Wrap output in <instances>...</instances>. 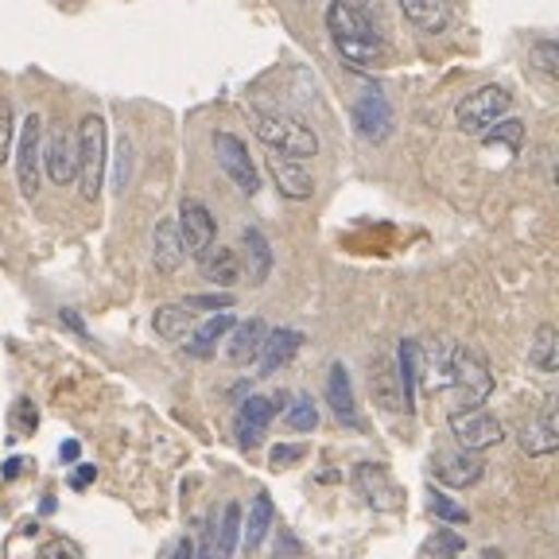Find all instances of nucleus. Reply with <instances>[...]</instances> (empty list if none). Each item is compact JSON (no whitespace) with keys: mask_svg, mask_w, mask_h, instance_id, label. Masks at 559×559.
Listing matches in <instances>:
<instances>
[{"mask_svg":"<svg viewBox=\"0 0 559 559\" xmlns=\"http://www.w3.org/2000/svg\"><path fill=\"white\" fill-rule=\"evenodd\" d=\"M326 401H331L334 419H342L346 428H358V401H354V389H349V373L342 361L331 366V377H326Z\"/></svg>","mask_w":559,"mask_h":559,"instance_id":"aec40b11","label":"nucleus"},{"mask_svg":"<svg viewBox=\"0 0 559 559\" xmlns=\"http://www.w3.org/2000/svg\"><path fill=\"white\" fill-rule=\"evenodd\" d=\"M105 156H109V136H105V121L97 114H86L79 124V191L86 202L102 194L105 183Z\"/></svg>","mask_w":559,"mask_h":559,"instance_id":"7ed1b4c3","label":"nucleus"},{"mask_svg":"<svg viewBox=\"0 0 559 559\" xmlns=\"http://www.w3.org/2000/svg\"><path fill=\"white\" fill-rule=\"evenodd\" d=\"M509 105H513V94H509L506 86H481L474 90V94H466L463 102H459V109H454V121H459V129L471 132V136H486L493 124L506 121Z\"/></svg>","mask_w":559,"mask_h":559,"instance_id":"20e7f679","label":"nucleus"},{"mask_svg":"<svg viewBox=\"0 0 559 559\" xmlns=\"http://www.w3.org/2000/svg\"><path fill=\"white\" fill-rule=\"evenodd\" d=\"M326 32L342 62H349L354 70H373L384 62V39L361 0H331Z\"/></svg>","mask_w":559,"mask_h":559,"instance_id":"f257e3e1","label":"nucleus"},{"mask_svg":"<svg viewBox=\"0 0 559 559\" xmlns=\"http://www.w3.org/2000/svg\"><path fill=\"white\" fill-rule=\"evenodd\" d=\"M179 229H183V245L191 257H206L210 249H214V237H218V226H214V214H210L202 202L187 199L183 206H179Z\"/></svg>","mask_w":559,"mask_h":559,"instance_id":"ddd939ff","label":"nucleus"},{"mask_svg":"<svg viewBox=\"0 0 559 559\" xmlns=\"http://www.w3.org/2000/svg\"><path fill=\"white\" fill-rule=\"evenodd\" d=\"M152 326H156L159 338L167 342H179L187 338V334H194V311L183 304H167L156 311V319H152Z\"/></svg>","mask_w":559,"mask_h":559,"instance_id":"5701e85b","label":"nucleus"},{"mask_svg":"<svg viewBox=\"0 0 559 559\" xmlns=\"http://www.w3.org/2000/svg\"><path fill=\"white\" fill-rule=\"evenodd\" d=\"M533 366L540 369V373H559V331L556 326H540L533 338Z\"/></svg>","mask_w":559,"mask_h":559,"instance_id":"bb28decb","label":"nucleus"},{"mask_svg":"<svg viewBox=\"0 0 559 559\" xmlns=\"http://www.w3.org/2000/svg\"><path fill=\"white\" fill-rule=\"evenodd\" d=\"M214 156H218L222 171L234 179V187L241 194H257V191H261V175H257L253 156H249V148H245L234 132H214Z\"/></svg>","mask_w":559,"mask_h":559,"instance_id":"0eeeda50","label":"nucleus"},{"mask_svg":"<svg viewBox=\"0 0 559 559\" xmlns=\"http://www.w3.org/2000/svg\"><path fill=\"white\" fill-rule=\"evenodd\" d=\"M234 314L229 311H222V314H214V319H206V323L199 326V331L187 338V354H194V358H210L214 354V346H218L226 334H234Z\"/></svg>","mask_w":559,"mask_h":559,"instance_id":"4be33fe9","label":"nucleus"},{"mask_svg":"<svg viewBox=\"0 0 559 559\" xmlns=\"http://www.w3.org/2000/svg\"><path fill=\"white\" fill-rule=\"evenodd\" d=\"M528 59H533V67L540 70V74L559 79V39H540V44H533Z\"/></svg>","mask_w":559,"mask_h":559,"instance_id":"c756f323","label":"nucleus"},{"mask_svg":"<svg viewBox=\"0 0 559 559\" xmlns=\"http://www.w3.org/2000/svg\"><path fill=\"white\" fill-rule=\"evenodd\" d=\"M202 276H206L210 284L229 288V284H237V276H241V261H237L234 249H210V253L202 257Z\"/></svg>","mask_w":559,"mask_h":559,"instance_id":"393cba45","label":"nucleus"},{"mask_svg":"<svg viewBox=\"0 0 559 559\" xmlns=\"http://www.w3.org/2000/svg\"><path fill=\"white\" fill-rule=\"evenodd\" d=\"M171 559H194V544L179 540V544H175V551H171Z\"/></svg>","mask_w":559,"mask_h":559,"instance_id":"ea45409f","label":"nucleus"},{"mask_svg":"<svg viewBox=\"0 0 559 559\" xmlns=\"http://www.w3.org/2000/svg\"><path fill=\"white\" fill-rule=\"evenodd\" d=\"M245 269H249V276H253V284H264L272 272V249L269 241H264L261 229H245Z\"/></svg>","mask_w":559,"mask_h":559,"instance_id":"b1692460","label":"nucleus"},{"mask_svg":"<svg viewBox=\"0 0 559 559\" xmlns=\"http://www.w3.org/2000/svg\"><path fill=\"white\" fill-rule=\"evenodd\" d=\"M94 478H97L94 466H79V471H74V478H70V486H74V489H86Z\"/></svg>","mask_w":559,"mask_h":559,"instance_id":"4c0bfd02","label":"nucleus"},{"mask_svg":"<svg viewBox=\"0 0 559 559\" xmlns=\"http://www.w3.org/2000/svg\"><path fill=\"white\" fill-rule=\"evenodd\" d=\"M349 481H354V489H358V498L366 501V506H373L377 513H401L404 509L401 486H396L393 474L384 471V466L358 463L354 471H349Z\"/></svg>","mask_w":559,"mask_h":559,"instance_id":"39448f33","label":"nucleus"},{"mask_svg":"<svg viewBox=\"0 0 559 559\" xmlns=\"http://www.w3.org/2000/svg\"><path fill=\"white\" fill-rule=\"evenodd\" d=\"M463 548H466V544H463V536H459V533H431L428 544H424V551H428V556H436V559H454Z\"/></svg>","mask_w":559,"mask_h":559,"instance_id":"7c9ffc66","label":"nucleus"},{"mask_svg":"<svg viewBox=\"0 0 559 559\" xmlns=\"http://www.w3.org/2000/svg\"><path fill=\"white\" fill-rule=\"evenodd\" d=\"M253 132L261 136V144L269 152H280L288 159H311L319 152V136L307 129L304 121L284 114H257L253 117Z\"/></svg>","mask_w":559,"mask_h":559,"instance_id":"f03ea898","label":"nucleus"},{"mask_svg":"<svg viewBox=\"0 0 559 559\" xmlns=\"http://www.w3.org/2000/svg\"><path fill=\"white\" fill-rule=\"evenodd\" d=\"M183 307H191V311H229L234 307V296H187Z\"/></svg>","mask_w":559,"mask_h":559,"instance_id":"f704fd0d","label":"nucleus"},{"mask_svg":"<svg viewBox=\"0 0 559 559\" xmlns=\"http://www.w3.org/2000/svg\"><path fill=\"white\" fill-rule=\"evenodd\" d=\"M556 187H559V164H556Z\"/></svg>","mask_w":559,"mask_h":559,"instance_id":"79ce46f5","label":"nucleus"},{"mask_svg":"<svg viewBox=\"0 0 559 559\" xmlns=\"http://www.w3.org/2000/svg\"><path fill=\"white\" fill-rule=\"evenodd\" d=\"M486 144H506V148L521 152V144H524V124L521 121H501V124H493V129L486 132Z\"/></svg>","mask_w":559,"mask_h":559,"instance_id":"2f4dec72","label":"nucleus"},{"mask_svg":"<svg viewBox=\"0 0 559 559\" xmlns=\"http://www.w3.org/2000/svg\"><path fill=\"white\" fill-rule=\"evenodd\" d=\"M237 528H241V506H237V501H229L226 513H222V521H218V551H214V559H234Z\"/></svg>","mask_w":559,"mask_h":559,"instance_id":"cd10ccee","label":"nucleus"},{"mask_svg":"<svg viewBox=\"0 0 559 559\" xmlns=\"http://www.w3.org/2000/svg\"><path fill=\"white\" fill-rule=\"evenodd\" d=\"M152 261H156L159 272H179L187 261V245H183V229H179V218H164L152 234Z\"/></svg>","mask_w":559,"mask_h":559,"instance_id":"dca6fc26","label":"nucleus"},{"mask_svg":"<svg viewBox=\"0 0 559 559\" xmlns=\"http://www.w3.org/2000/svg\"><path fill=\"white\" fill-rule=\"evenodd\" d=\"M431 471H436V478L443 481V486L451 489H466L474 486V481L481 478V471H486V463H481V454L478 451H439L436 459H431Z\"/></svg>","mask_w":559,"mask_h":559,"instance_id":"4468645a","label":"nucleus"},{"mask_svg":"<svg viewBox=\"0 0 559 559\" xmlns=\"http://www.w3.org/2000/svg\"><path fill=\"white\" fill-rule=\"evenodd\" d=\"M284 408V393L276 396H249V401L237 408V443L241 447H257L264 436V428L272 424V416Z\"/></svg>","mask_w":559,"mask_h":559,"instance_id":"f8f14e48","label":"nucleus"},{"mask_svg":"<svg viewBox=\"0 0 559 559\" xmlns=\"http://www.w3.org/2000/svg\"><path fill=\"white\" fill-rule=\"evenodd\" d=\"M521 451L540 459V454L559 451V404H544L521 424Z\"/></svg>","mask_w":559,"mask_h":559,"instance_id":"9b49d317","label":"nucleus"},{"mask_svg":"<svg viewBox=\"0 0 559 559\" xmlns=\"http://www.w3.org/2000/svg\"><path fill=\"white\" fill-rule=\"evenodd\" d=\"M299 346H304V334H299V331H288V326H280V331H269V338H264V349H261V358H257V369H261L264 377L276 373V369H284L292 358H296Z\"/></svg>","mask_w":559,"mask_h":559,"instance_id":"f3484780","label":"nucleus"},{"mask_svg":"<svg viewBox=\"0 0 559 559\" xmlns=\"http://www.w3.org/2000/svg\"><path fill=\"white\" fill-rule=\"evenodd\" d=\"M269 171H272V183H276V191L284 194V199L304 202V199H311V194H314L311 171H307L299 159L280 156V152H269Z\"/></svg>","mask_w":559,"mask_h":559,"instance_id":"2eb2a0df","label":"nucleus"},{"mask_svg":"<svg viewBox=\"0 0 559 559\" xmlns=\"http://www.w3.org/2000/svg\"><path fill=\"white\" fill-rule=\"evenodd\" d=\"M428 506H431V513L439 516V521H471V513H466L459 501H451V498H443V489H431L428 493Z\"/></svg>","mask_w":559,"mask_h":559,"instance_id":"473e14b6","label":"nucleus"},{"mask_svg":"<svg viewBox=\"0 0 559 559\" xmlns=\"http://www.w3.org/2000/svg\"><path fill=\"white\" fill-rule=\"evenodd\" d=\"M269 528H272V498L269 493H257L253 509H249V516H245V551L261 548Z\"/></svg>","mask_w":559,"mask_h":559,"instance_id":"a878e982","label":"nucleus"},{"mask_svg":"<svg viewBox=\"0 0 559 559\" xmlns=\"http://www.w3.org/2000/svg\"><path fill=\"white\" fill-rule=\"evenodd\" d=\"M12 419H16L20 431H35V424H39V412H35L32 401H16V408H12Z\"/></svg>","mask_w":559,"mask_h":559,"instance_id":"c9c22d12","label":"nucleus"},{"mask_svg":"<svg viewBox=\"0 0 559 559\" xmlns=\"http://www.w3.org/2000/svg\"><path fill=\"white\" fill-rule=\"evenodd\" d=\"M354 129L366 140H373V144L389 140V132H393V105H389V97H384V90L377 82H369L358 94V102H354Z\"/></svg>","mask_w":559,"mask_h":559,"instance_id":"6e6552de","label":"nucleus"},{"mask_svg":"<svg viewBox=\"0 0 559 559\" xmlns=\"http://www.w3.org/2000/svg\"><path fill=\"white\" fill-rule=\"evenodd\" d=\"M304 4H307V0H304Z\"/></svg>","mask_w":559,"mask_h":559,"instance_id":"37998d69","label":"nucleus"},{"mask_svg":"<svg viewBox=\"0 0 559 559\" xmlns=\"http://www.w3.org/2000/svg\"><path fill=\"white\" fill-rule=\"evenodd\" d=\"M264 338H269V326H264L261 319H249V323L234 326L229 346H226V358L234 361V366H249V361L261 358Z\"/></svg>","mask_w":559,"mask_h":559,"instance_id":"6ab92c4d","label":"nucleus"},{"mask_svg":"<svg viewBox=\"0 0 559 559\" xmlns=\"http://www.w3.org/2000/svg\"><path fill=\"white\" fill-rule=\"evenodd\" d=\"M79 439H67V443H62V463H79Z\"/></svg>","mask_w":559,"mask_h":559,"instance_id":"58836bf2","label":"nucleus"},{"mask_svg":"<svg viewBox=\"0 0 559 559\" xmlns=\"http://www.w3.org/2000/svg\"><path fill=\"white\" fill-rule=\"evenodd\" d=\"M296 459H304V447H272V466H276V471H284V466H292L296 463Z\"/></svg>","mask_w":559,"mask_h":559,"instance_id":"e433bc0d","label":"nucleus"},{"mask_svg":"<svg viewBox=\"0 0 559 559\" xmlns=\"http://www.w3.org/2000/svg\"><path fill=\"white\" fill-rule=\"evenodd\" d=\"M44 167L55 187L79 183V136H70L62 124H55L44 144Z\"/></svg>","mask_w":559,"mask_h":559,"instance_id":"9d476101","label":"nucleus"},{"mask_svg":"<svg viewBox=\"0 0 559 559\" xmlns=\"http://www.w3.org/2000/svg\"><path fill=\"white\" fill-rule=\"evenodd\" d=\"M62 323H70V326H74V331H82L79 314H74V311H62Z\"/></svg>","mask_w":559,"mask_h":559,"instance_id":"a19ab883","label":"nucleus"},{"mask_svg":"<svg viewBox=\"0 0 559 559\" xmlns=\"http://www.w3.org/2000/svg\"><path fill=\"white\" fill-rule=\"evenodd\" d=\"M9 148H12V102L0 97V164L9 159Z\"/></svg>","mask_w":559,"mask_h":559,"instance_id":"72a5a7b5","label":"nucleus"},{"mask_svg":"<svg viewBox=\"0 0 559 559\" xmlns=\"http://www.w3.org/2000/svg\"><path fill=\"white\" fill-rule=\"evenodd\" d=\"M451 431L459 439V447L466 451H486V447L501 443L506 439V428H501V419L486 408H474V412H459L451 416Z\"/></svg>","mask_w":559,"mask_h":559,"instance_id":"1a4fd4ad","label":"nucleus"},{"mask_svg":"<svg viewBox=\"0 0 559 559\" xmlns=\"http://www.w3.org/2000/svg\"><path fill=\"white\" fill-rule=\"evenodd\" d=\"M369 381H373V393H377V404H381V408H401V412H408V396H404V384H401V369L396 366H389V361H377L373 366V377H369Z\"/></svg>","mask_w":559,"mask_h":559,"instance_id":"412c9836","label":"nucleus"},{"mask_svg":"<svg viewBox=\"0 0 559 559\" xmlns=\"http://www.w3.org/2000/svg\"><path fill=\"white\" fill-rule=\"evenodd\" d=\"M404 12V20H408L412 27H419V32H443L447 24H451V0H396Z\"/></svg>","mask_w":559,"mask_h":559,"instance_id":"a211bd4d","label":"nucleus"},{"mask_svg":"<svg viewBox=\"0 0 559 559\" xmlns=\"http://www.w3.org/2000/svg\"><path fill=\"white\" fill-rule=\"evenodd\" d=\"M39 164H44V117L27 114L20 129V156H16V179L24 199L39 194Z\"/></svg>","mask_w":559,"mask_h":559,"instance_id":"423d86ee","label":"nucleus"},{"mask_svg":"<svg viewBox=\"0 0 559 559\" xmlns=\"http://www.w3.org/2000/svg\"><path fill=\"white\" fill-rule=\"evenodd\" d=\"M284 428L299 431V436L319 428V408H314L311 396H296V401L288 404V412H284Z\"/></svg>","mask_w":559,"mask_h":559,"instance_id":"c85d7f7f","label":"nucleus"}]
</instances>
